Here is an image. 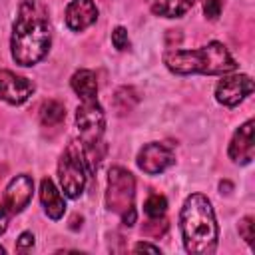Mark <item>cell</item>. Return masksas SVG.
Masks as SVG:
<instances>
[{
	"mask_svg": "<svg viewBox=\"0 0 255 255\" xmlns=\"http://www.w3.org/2000/svg\"><path fill=\"white\" fill-rule=\"evenodd\" d=\"M106 207L118 213L124 225L131 227L137 219L135 211V179L133 175L120 165H114L108 173V189H106Z\"/></svg>",
	"mask_w": 255,
	"mask_h": 255,
	"instance_id": "5",
	"label": "cell"
},
{
	"mask_svg": "<svg viewBox=\"0 0 255 255\" xmlns=\"http://www.w3.org/2000/svg\"><path fill=\"white\" fill-rule=\"evenodd\" d=\"M70 84H72V90L80 96V100H92L98 96V80L92 70L84 68V70L74 72Z\"/></svg>",
	"mask_w": 255,
	"mask_h": 255,
	"instance_id": "15",
	"label": "cell"
},
{
	"mask_svg": "<svg viewBox=\"0 0 255 255\" xmlns=\"http://www.w3.org/2000/svg\"><path fill=\"white\" fill-rule=\"evenodd\" d=\"M112 102H114L116 112H118L120 116H124V114H129V112L137 106V102H139V94H137V90L131 88V86H122V88L116 90Z\"/></svg>",
	"mask_w": 255,
	"mask_h": 255,
	"instance_id": "16",
	"label": "cell"
},
{
	"mask_svg": "<svg viewBox=\"0 0 255 255\" xmlns=\"http://www.w3.org/2000/svg\"><path fill=\"white\" fill-rule=\"evenodd\" d=\"M8 219H10V213L4 205H0V235L8 229Z\"/></svg>",
	"mask_w": 255,
	"mask_h": 255,
	"instance_id": "24",
	"label": "cell"
},
{
	"mask_svg": "<svg viewBox=\"0 0 255 255\" xmlns=\"http://www.w3.org/2000/svg\"><path fill=\"white\" fill-rule=\"evenodd\" d=\"M179 231L187 253H215L219 241V227L215 221L211 201L203 193H191L185 197L179 211Z\"/></svg>",
	"mask_w": 255,
	"mask_h": 255,
	"instance_id": "2",
	"label": "cell"
},
{
	"mask_svg": "<svg viewBox=\"0 0 255 255\" xmlns=\"http://www.w3.org/2000/svg\"><path fill=\"white\" fill-rule=\"evenodd\" d=\"M163 64L177 76L205 74L223 76L237 68L233 56L221 42H209L197 50H169L163 54Z\"/></svg>",
	"mask_w": 255,
	"mask_h": 255,
	"instance_id": "3",
	"label": "cell"
},
{
	"mask_svg": "<svg viewBox=\"0 0 255 255\" xmlns=\"http://www.w3.org/2000/svg\"><path fill=\"white\" fill-rule=\"evenodd\" d=\"M40 201H42V207H44V213L58 221L64 217L66 213V201H64V195L58 191L56 183L50 179V177H44L40 181Z\"/></svg>",
	"mask_w": 255,
	"mask_h": 255,
	"instance_id": "13",
	"label": "cell"
},
{
	"mask_svg": "<svg viewBox=\"0 0 255 255\" xmlns=\"http://www.w3.org/2000/svg\"><path fill=\"white\" fill-rule=\"evenodd\" d=\"M88 175L90 171L84 159L82 145L78 141H70L58 161V179L64 195L70 199H78L86 189Z\"/></svg>",
	"mask_w": 255,
	"mask_h": 255,
	"instance_id": "6",
	"label": "cell"
},
{
	"mask_svg": "<svg viewBox=\"0 0 255 255\" xmlns=\"http://www.w3.org/2000/svg\"><path fill=\"white\" fill-rule=\"evenodd\" d=\"M64 18L72 32H84L98 20V6L94 0H72L66 6Z\"/></svg>",
	"mask_w": 255,
	"mask_h": 255,
	"instance_id": "12",
	"label": "cell"
},
{
	"mask_svg": "<svg viewBox=\"0 0 255 255\" xmlns=\"http://www.w3.org/2000/svg\"><path fill=\"white\" fill-rule=\"evenodd\" d=\"M112 44H114V48L120 50V52H124V50L129 48V36H128V30H126L124 26H116V28L112 30Z\"/></svg>",
	"mask_w": 255,
	"mask_h": 255,
	"instance_id": "20",
	"label": "cell"
},
{
	"mask_svg": "<svg viewBox=\"0 0 255 255\" xmlns=\"http://www.w3.org/2000/svg\"><path fill=\"white\" fill-rule=\"evenodd\" d=\"M34 84L32 80L18 76L10 70H0V100L12 106L24 104L32 94H34Z\"/></svg>",
	"mask_w": 255,
	"mask_h": 255,
	"instance_id": "10",
	"label": "cell"
},
{
	"mask_svg": "<svg viewBox=\"0 0 255 255\" xmlns=\"http://www.w3.org/2000/svg\"><path fill=\"white\" fill-rule=\"evenodd\" d=\"M253 126L255 122L253 120H247L245 124H241L231 141H229V159L237 165H247L253 161V155H255V137H253Z\"/></svg>",
	"mask_w": 255,
	"mask_h": 255,
	"instance_id": "11",
	"label": "cell"
},
{
	"mask_svg": "<svg viewBox=\"0 0 255 255\" xmlns=\"http://www.w3.org/2000/svg\"><path fill=\"white\" fill-rule=\"evenodd\" d=\"M34 195V179L26 173H20L16 177L10 179V183L4 189V207L8 209L10 215H18L22 213Z\"/></svg>",
	"mask_w": 255,
	"mask_h": 255,
	"instance_id": "9",
	"label": "cell"
},
{
	"mask_svg": "<svg viewBox=\"0 0 255 255\" xmlns=\"http://www.w3.org/2000/svg\"><path fill=\"white\" fill-rule=\"evenodd\" d=\"M167 211V199L161 193H151L143 201V213L147 217H163Z\"/></svg>",
	"mask_w": 255,
	"mask_h": 255,
	"instance_id": "18",
	"label": "cell"
},
{
	"mask_svg": "<svg viewBox=\"0 0 255 255\" xmlns=\"http://www.w3.org/2000/svg\"><path fill=\"white\" fill-rule=\"evenodd\" d=\"M145 2L149 10L161 18H181L195 4V0H145Z\"/></svg>",
	"mask_w": 255,
	"mask_h": 255,
	"instance_id": "14",
	"label": "cell"
},
{
	"mask_svg": "<svg viewBox=\"0 0 255 255\" xmlns=\"http://www.w3.org/2000/svg\"><path fill=\"white\" fill-rule=\"evenodd\" d=\"M223 10V0H203V14L207 20H217Z\"/></svg>",
	"mask_w": 255,
	"mask_h": 255,
	"instance_id": "21",
	"label": "cell"
},
{
	"mask_svg": "<svg viewBox=\"0 0 255 255\" xmlns=\"http://www.w3.org/2000/svg\"><path fill=\"white\" fill-rule=\"evenodd\" d=\"M52 46L48 10L38 0H22L12 24L10 52L18 66L30 68L46 58Z\"/></svg>",
	"mask_w": 255,
	"mask_h": 255,
	"instance_id": "1",
	"label": "cell"
},
{
	"mask_svg": "<svg viewBox=\"0 0 255 255\" xmlns=\"http://www.w3.org/2000/svg\"><path fill=\"white\" fill-rule=\"evenodd\" d=\"M4 253H6V249H4L2 245H0V255H4Z\"/></svg>",
	"mask_w": 255,
	"mask_h": 255,
	"instance_id": "25",
	"label": "cell"
},
{
	"mask_svg": "<svg viewBox=\"0 0 255 255\" xmlns=\"http://www.w3.org/2000/svg\"><path fill=\"white\" fill-rule=\"evenodd\" d=\"M66 120V108L64 104L56 102V100H48L40 106V122L44 126H58Z\"/></svg>",
	"mask_w": 255,
	"mask_h": 255,
	"instance_id": "17",
	"label": "cell"
},
{
	"mask_svg": "<svg viewBox=\"0 0 255 255\" xmlns=\"http://www.w3.org/2000/svg\"><path fill=\"white\" fill-rule=\"evenodd\" d=\"M137 167L147 175H159L167 167L175 163V153L171 145L161 141H149L145 143L137 153Z\"/></svg>",
	"mask_w": 255,
	"mask_h": 255,
	"instance_id": "8",
	"label": "cell"
},
{
	"mask_svg": "<svg viewBox=\"0 0 255 255\" xmlns=\"http://www.w3.org/2000/svg\"><path fill=\"white\" fill-rule=\"evenodd\" d=\"M253 92V80L247 74H223L215 86V100L225 108L239 106Z\"/></svg>",
	"mask_w": 255,
	"mask_h": 255,
	"instance_id": "7",
	"label": "cell"
},
{
	"mask_svg": "<svg viewBox=\"0 0 255 255\" xmlns=\"http://www.w3.org/2000/svg\"><path fill=\"white\" fill-rule=\"evenodd\" d=\"M141 251H151V253H161V249L157 245H151V243H145V241H139L133 245V253H141Z\"/></svg>",
	"mask_w": 255,
	"mask_h": 255,
	"instance_id": "23",
	"label": "cell"
},
{
	"mask_svg": "<svg viewBox=\"0 0 255 255\" xmlns=\"http://www.w3.org/2000/svg\"><path fill=\"white\" fill-rule=\"evenodd\" d=\"M237 231H239L241 239H243L247 245H253V239H255V219H253L251 215H245L243 219H239Z\"/></svg>",
	"mask_w": 255,
	"mask_h": 255,
	"instance_id": "19",
	"label": "cell"
},
{
	"mask_svg": "<svg viewBox=\"0 0 255 255\" xmlns=\"http://www.w3.org/2000/svg\"><path fill=\"white\" fill-rule=\"evenodd\" d=\"M76 128L80 131V145L90 173H96L106 155V114L98 98L82 100L76 110Z\"/></svg>",
	"mask_w": 255,
	"mask_h": 255,
	"instance_id": "4",
	"label": "cell"
},
{
	"mask_svg": "<svg viewBox=\"0 0 255 255\" xmlns=\"http://www.w3.org/2000/svg\"><path fill=\"white\" fill-rule=\"evenodd\" d=\"M32 247H34V235H32V231L20 233V237H18V241H16V251L24 253V251H28V249H32Z\"/></svg>",
	"mask_w": 255,
	"mask_h": 255,
	"instance_id": "22",
	"label": "cell"
}]
</instances>
